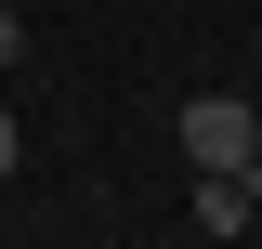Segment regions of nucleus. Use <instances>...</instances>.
I'll return each instance as SVG.
<instances>
[{
	"label": "nucleus",
	"mask_w": 262,
	"mask_h": 249,
	"mask_svg": "<svg viewBox=\"0 0 262 249\" xmlns=\"http://www.w3.org/2000/svg\"><path fill=\"white\" fill-rule=\"evenodd\" d=\"M13 66H27V13H0V79H13Z\"/></svg>",
	"instance_id": "3"
},
{
	"label": "nucleus",
	"mask_w": 262,
	"mask_h": 249,
	"mask_svg": "<svg viewBox=\"0 0 262 249\" xmlns=\"http://www.w3.org/2000/svg\"><path fill=\"white\" fill-rule=\"evenodd\" d=\"M13 144H27V131H13V105H0V184H13Z\"/></svg>",
	"instance_id": "4"
},
{
	"label": "nucleus",
	"mask_w": 262,
	"mask_h": 249,
	"mask_svg": "<svg viewBox=\"0 0 262 249\" xmlns=\"http://www.w3.org/2000/svg\"><path fill=\"white\" fill-rule=\"evenodd\" d=\"M170 144H184V171H262V118H249V92H196L184 118H170Z\"/></svg>",
	"instance_id": "1"
},
{
	"label": "nucleus",
	"mask_w": 262,
	"mask_h": 249,
	"mask_svg": "<svg viewBox=\"0 0 262 249\" xmlns=\"http://www.w3.org/2000/svg\"><path fill=\"white\" fill-rule=\"evenodd\" d=\"M249 223H262V171H196V236H249Z\"/></svg>",
	"instance_id": "2"
}]
</instances>
